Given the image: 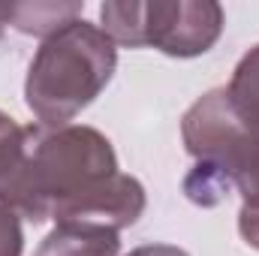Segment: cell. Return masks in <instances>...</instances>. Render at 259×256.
Returning <instances> with one entry per match:
<instances>
[{"label": "cell", "mask_w": 259, "mask_h": 256, "mask_svg": "<svg viewBox=\"0 0 259 256\" xmlns=\"http://www.w3.org/2000/svg\"><path fill=\"white\" fill-rule=\"evenodd\" d=\"M24 157H27V127H21L15 118L0 112V205L9 211L15 208L18 199Z\"/></svg>", "instance_id": "52a82bcc"}, {"label": "cell", "mask_w": 259, "mask_h": 256, "mask_svg": "<svg viewBox=\"0 0 259 256\" xmlns=\"http://www.w3.org/2000/svg\"><path fill=\"white\" fill-rule=\"evenodd\" d=\"M148 196L139 178L115 172L91 193L75 199L55 223H94L106 229H127L145 214Z\"/></svg>", "instance_id": "5b68a950"}, {"label": "cell", "mask_w": 259, "mask_h": 256, "mask_svg": "<svg viewBox=\"0 0 259 256\" xmlns=\"http://www.w3.org/2000/svg\"><path fill=\"white\" fill-rule=\"evenodd\" d=\"M103 33L115 46L199 58L214 49L226 15L214 0H112L100 6Z\"/></svg>", "instance_id": "277c9868"}, {"label": "cell", "mask_w": 259, "mask_h": 256, "mask_svg": "<svg viewBox=\"0 0 259 256\" xmlns=\"http://www.w3.org/2000/svg\"><path fill=\"white\" fill-rule=\"evenodd\" d=\"M78 12H81L78 3H66V6H55V3H12L9 24L18 27L21 33H36V36L46 39L61 24L78 18Z\"/></svg>", "instance_id": "9c48e42d"}, {"label": "cell", "mask_w": 259, "mask_h": 256, "mask_svg": "<svg viewBox=\"0 0 259 256\" xmlns=\"http://www.w3.org/2000/svg\"><path fill=\"white\" fill-rule=\"evenodd\" d=\"M232 112L247 130L259 133V46H253L235 66L229 84L223 88Z\"/></svg>", "instance_id": "ba28073f"}, {"label": "cell", "mask_w": 259, "mask_h": 256, "mask_svg": "<svg viewBox=\"0 0 259 256\" xmlns=\"http://www.w3.org/2000/svg\"><path fill=\"white\" fill-rule=\"evenodd\" d=\"M127 256H190L184 247H175V244H142L136 250H130Z\"/></svg>", "instance_id": "7c38bea8"}, {"label": "cell", "mask_w": 259, "mask_h": 256, "mask_svg": "<svg viewBox=\"0 0 259 256\" xmlns=\"http://www.w3.org/2000/svg\"><path fill=\"white\" fill-rule=\"evenodd\" d=\"M118 172L112 142L94 127H27V157L15 214L33 223L58 220L66 208Z\"/></svg>", "instance_id": "6da1fadb"}, {"label": "cell", "mask_w": 259, "mask_h": 256, "mask_svg": "<svg viewBox=\"0 0 259 256\" xmlns=\"http://www.w3.org/2000/svg\"><path fill=\"white\" fill-rule=\"evenodd\" d=\"M115 66L118 49L103 27L72 18L36 49L24 78V103L42 127H64L103 94Z\"/></svg>", "instance_id": "7a4b0ae2"}, {"label": "cell", "mask_w": 259, "mask_h": 256, "mask_svg": "<svg viewBox=\"0 0 259 256\" xmlns=\"http://www.w3.org/2000/svg\"><path fill=\"white\" fill-rule=\"evenodd\" d=\"M238 232L250 247L259 250V211H250V208L238 211Z\"/></svg>", "instance_id": "8fae6325"}, {"label": "cell", "mask_w": 259, "mask_h": 256, "mask_svg": "<svg viewBox=\"0 0 259 256\" xmlns=\"http://www.w3.org/2000/svg\"><path fill=\"white\" fill-rule=\"evenodd\" d=\"M121 232L94 223H58L33 256H118Z\"/></svg>", "instance_id": "8992f818"}, {"label": "cell", "mask_w": 259, "mask_h": 256, "mask_svg": "<svg viewBox=\"0 0 259 256\" xmlns=\"http://www.w3.org/2000/svg\"><path fill=\"white\" fill-rule=\"evenodd\" d=\"M21 250H24L21 217L0 205V256H21Z\"/></svg>", "instance_id": "30bf717a"}, {"label": "cell", "mask_w": 259, "mask_h": 256, "mask_svg": "<svg viewBox=\"0 0 259 256\" xmlns=\"http://www.w3.org/2000/svg\"><path fill=\"white\" fill-rule=\"evenodd\" d=\"M9 18H12V3H0V36H3V30H6V24H9Z\"/></svg>", "instance_id": "4fadbf2b"}, {"label": "cell", "mask_w": 259, "mask_h": 256, "mask_svg": "<svg viewBox=\"0 0 259 256\" xmlns=\"http://www.w3.org/2000/svg\"><path fill=\"white\" fill-rule=\"evenodd\" d=\"M181 139L196 160L193 172L184 178L190 202L214 208L235 187L241 208L259 211V133L238 121L223 88L208 91L187 109Z\"/></svg>", "instance_id": "3957f363"}]
</instances>
